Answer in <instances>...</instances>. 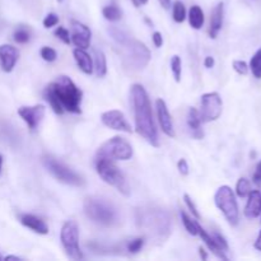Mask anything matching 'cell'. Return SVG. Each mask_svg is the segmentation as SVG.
<instances>
[{
    "label": "cell",
    "instance_id": "1",
    "mask_svg": "<svg viewBox=\"0 0 261 261\" xmlns=\"http://www.w3.org/2000/svg\"><path fill=\"white\" fill-rule=\"evenodd\" d=\"M43 97L54 112L63 115L64 111L81 114L83 92L66 75H60L55 82L48 84L43 91Z\"/></svg>",
    "mask_w": 261,
    "mask_h": 261
},
{
    "label": "cell",
    "instance_id": "2",
    "mask_svg": "<svg viewBox=\"0 0 261 261\" xmlns=\"http://www.w3.org/2000/svg\"><path fill=\"white\" fill-rule=\"evenodd\" d=\"M132 102L134 106L137 133L142 135L150 145L160 147L158 132L153 120L149 97L142 84H134L132 87Z\"/></svg>",
    "mask_w": 261,
    "mask_h": 261
},
{
    "label": "cell",
    "instance_id": "3",
    "mask_svg": "<svg viewBox=\"0 0 261 261\" xmlns=\"http://www.w3.org/2000/svg\"><path fill=\"white\" fill-rule=\"evenodd\" d=\"M137 223L145 236L157 242L166 241L172 228V222L168 212L154 206L138 209Z\"/></svg>",
    "mask_w": 261,
    "mask_h": 261
},
{
    "label": "cell",
    "instance_id": "4",
    "mask_svg": "<svg viewBox=\"0 0 261 261\" xmlns=\"http://www.w3.org/2000/svg\"><path fill=\"white\" fill-rule=\"evenodd\" d=\"M84 213L94 223L111 227L119 222V214L116 208L106 199L91 196L84 201Z\"/></svg>",
    "mask_w": 261,
    "mask_h": 261
},
{
    "label": "cell",
    "instance_id": "5",
    "mask_svg": "<svg viewBox=\"0 0 261 261\" xmlns=\"http://www.w3.org/2000/svg\"><path fill=\"white\" fill-rule=\"evenodd\" d=\"M96 170L99 177L109 184L110 186L116 189L122 195H130V186L125 178L124 173L120 171V168L115 165L112 160H106V158H96Z\"/></svg>",
    "mask_w": 261,
    "mask_h": 261
},
{
    "label": "cell",
    "instance_id": "6",
    "mask_svg": "<svg viewBox=\"0 0 261 261\" xmlns=\"http://www.w3.org/2000/svg\"><path fill=\"white\" fill-rule=\"evenodd\" d=\"M214 203H216L217 208L223 213L224 218L231 226L234 227L239 224V204H237L233 190L229 186L223 185L217 190L216 195H214Z\"/></svg>",
    "mask_w": 261,
    "mask_h": 261
},
{
    "label": "cell",
    "instance_id": "7",
    "mask_svg": "<svg viewBox=\"0 0 261 261\" xmlns=\"http://www.w3.org/2000/svg\"><path fill=\"white\" fill-rule=\"evenodd\" d=\"M133 147L126 139L114 137L105 142L97 150V158L112 161H127L133 157Z\"/></svg>",
    "mask_w": 261,
    "mask_h": 261
},
{
    "label": "cell",
    "instance_id": "8",
    "mask_svg": "<svg viewBox=\"0 0 261 261\" xmlns=\"http://www.w3.org/2000/svg\"><path fill=\"white\" fill-rule=\"evenodd\" d=\"M42 165L45 166L46 170H47L56 180L60 181V182L66 184V185L70 186L84 185V180L81 175H78L75 171H73L70 167L64 165L60 161L55 160V158L51 157V155H45V157H42Z\"/></svg>",
    "mask_w": 261,
    "mask_h": 261
},
{
    "label": "cell",
    "instance_id": "9",
    "mask_svg": "<svg viewBox=\"0 0 261 261\" xmlns=\"http://www.w3.org/2000/svg\"><path fill=\"white\" fill-rule=\"evenodd\" d=\"M122 48H124V55L125 59L127 60L129 65L133 69H137V70H142L145 66L148 65V63L150 61V51L149 48L145 46V43H143L142 41L133 40L132 37L126 41L125 43H122Z\"/></svg>",
    "mask_w": 261,
    "mask_h": 261
},
{
    "label": "cell",
    "instance_id": "10",
    "mask_svg": "<svg viewBox=\"0 0 261 261\" xmlns=\"http://www.w3.org/2000/svg\"><path fill=\"white\" fill-rule=\"evenodd\" d=\"M60 241L66 255L73 260H83V252L79 247V227L76 222L66 221L60 231Z\"/></svg>",
    "mask_w": 261,
    "mask_h": 261
},
{
    "label": "cell",
    "instance_id": "11",
    "mask_svg": "<svg viewBox=\"0 0 261 261\" xmlns=\"http://www.w3.org/2000/svg\"><path fill=\"white\" fill-rule=\"evenodd\" d=\"M223 110V102L217 92H209L201 96V110L199 111L203 122L216 121L219 119Z\"/></svg>",
    "mask_w": 261,
    "mask_h": 261
},
{
    "label": "cell",
    "instance_id": "12",
    "mask_svg": "<svg viewBox=\"0 0 261 261\" xmlns=\"http://www.w3.org/2000/svg\"><path fill=\"white\" fill-rule=\"evenodd\" d=\"M101 121L105 126L110 127L112 130L124 133H132V125L127 122L126 117L119 110H110L101 115Z\"/></svg>",
    "mask_w": 261,
    "mask_h": 261
},
{
    "label": "cell",
    "instance_id": "13",
    "mask_svg": "<svg viewBox=\"0 0 261 261\" xmlns=\"http://www.w3.org/2000/svg\"><path fill=\"white\" fill-rule=\"evenodd\" d=\"M46 109L43 105H35V106H22L18 109V115L20 119L27 124L31 130H36L42 119L45 117Z\"/></svg>",
    "mask_w": 261,
    "mask_h": 261
},
{
    "label": "cell",
    "instance_id": "14",
    "mask_svg": "<svg viewBox=\"0 0 261 261\" xmlns=\"http://www.w3.org/2000/svg\"><path fill=\"white\" fill-rule=\"evenodd\" d=\"M91 37L92 32L89 30V27H87L83 23L78 22V20H71L70 41L76 47L86 50L91 45Z\"/></svg>",
    "mask_w": 261,
    "mask_h": 261
},
{
    "label": "cell",
    "instance_id": "15",
    "mask_svg": "<svg viewBox=\"0 0 261 261\" xmlns=\"http://www.w3.org/2000/svg\"><path fill=\"white\" fill-rule=\"evenodd\" d=\"M155 107H157V115H158V121H160L161 129L165 133L167 137L175 138V127H173L172 117H171L170 112H168L167 105L163 101L162 98H158L155 101Z\"/></svg>",
    "mask_w": 261,
    "mask_h": 261
},
{
    "label": "cell",
    "instance_id": "16",
    "mask_svg": "<svg viewBox=\"0 0 261 261\" xmlns=\"http://www.w3.org/2000/svg\"><path fill=\"white\" fill-rule=\"evenodd\" d=\"M19 59V53L12 45H0V66L3 71L10 73Z\"/></svg>",
    "mask_w": 261,
    "mask_h": 261
},
{
    "label": "cell",
    "instance_id": "17",
    "mask_svg": "<svg viewBox=\"0 0 261 261\" xmlns=\"http://www.w3.org/2000/svg\"><path fill=\"white\" fill-rule=\"evenodd\" d=\"M19 222L24 227L30 228L31 231H33L35 233L38 234H47L48 233V227L45 223V221H42L38 217L33 216V214H20L19 216Z\"/></svg>",
    "mask_w": 261,
    "mask_h": 261
},
{
    "label": "cell",
    "instance_id": "18",
    "mask_svg": "<svg viewBox=\"0 0 261 261\" xmlns=\"http://www.w3.org/2000/svg\"><path fill=\"white\" fill-rule=\"evenodd\" d=\"M246 206H245V216L249 219H255L261 216V193L259 190H251L249 195Z\"/></svg>",
    "mask_w": 261,
    "mask_h": 261
},
{
    "label": "cell",
    "instance_id": "19",
    "mask_svg": "<svg viewBox=\"0 0 261 261\" xmlns=\"http://www.w3.org/2000/svg\"><path fill=\"white\" fill-rule=\"evenodd\" d=\"M223 18H224V4L223 3H218L214 7L213 12H212L211 18V30H209V35L212 38L218 37L219 32L223 25Z\"/></svg>",
    "mask_w": 261,
    "mask_h": 261
},
{
    "label": "cell",
    "instance_id": "20",
    "mask_svg": "<svg viewBox=\"0 0 261 261\" xmlns=\"http://www.w3.org/2000/svg\"><path fill=\"white\" fill-rule=\"evenodd\" d=\"M201 124H203V121H201L199 111L194 107H190L188 112V127L195 139H203L204 138Z\"/></svg>",
    "mask_w": 261,
    "mask_h": 261
},
{
    "label": "cell",
    "instance_id": "21",
    "mask_svg": "<svg viewBox=\"0 0 261 261\" xmlns=\"http://www.w3.org/2000/svg\"><path fill=\"white\" fill-rule=\"evenodd\" d=\"M198 236L201 237V240L204 241V244L208 246V249L211 250V251L213 252L217 257H219V259H222V260H228V256L226 255V252H224L223 250L218 246V244L216 242L214 237L212 236V233H209L208 231H205V229H204L200 224H199V228H198Z\"/></svg>",
    "mask_w": 261,
    "mask_h": 261
},
{
    "label": "cell",
    "instance_id": "22",
    "mask_svg": "<svg viewBox=\"0 0 261 261\" xmlns=\"http://www.w3.org/2000/svg\"><path fill=\"white\" fill-rule=\"evenodd\" d=\"M74 59L76 61V65L79 66L82 71L84 74H92L93 73V63H92V59L89 56V54L86 53L84 48H79L76 47L75 50L73 51Z\"/></svg>",
    "mask_w": 261,
    "mask_h": 261
},
{
    "label": "cell",
    "instance_id": "23",
    "mask_svg": "<svg viewBox=\"0 0 261 261\" xmlns=\"http://www.w3.org/2000/svg\"><path fill=\"white\" fill-rule=\"evenodd\" d=\"M189 23L194 30H200L204 24V12L199 5H193L189 10Z\"/></svg>",
    "mask_w": 261,
    "mask_h": 261
},
{
    "label": "cell",
    "instance_id": "24",
    "mask_svg": "<svg viewBox=\"0 0 261 261\" xmlns=\"http://www.w3.org/2000/svg\"><path fill=\"white\" fill-rule=\"evenodd\" d=\"M94 68H96V73L98 78H103L107 74V60L106 55L103 54V51L97 50L94 48Z\"/></svg>",
    "mask_w": 261,
    "mask_h": 261
},
{
    "label": "cell",
    "instance_id": "25",
    "mask_svg": "<svg viewBox=\"0 0 261 261\" xmlns=\"http://www.w3.org/2000/svg\"><path fill=\"white\" fill-rule=\"evenodd\" d=\"M102 15L105 17V19L110 20V22H117L122 18V12L117 5L110 4L102 9Z\"/></svg>",
    "mask_w": 261,
    "mask_h": 261
},
{
    "label": "cell",
    "instance_id": "26",
    "mask_svg": "<svg viewBox=\"0 0 261 261\" xmlns=\"http://www.w3.org/2000/svg\"><path fill=\"white\" fill-rule=\"evenodd\" d=\"M181 221H182L184 226H185L186 231L189 232L193 236H198V228H199V223L196 221H194L189 214H186L185 212L181 211Z\"/></svg>",
    "mask_w": 261,
    "mask_h": 261
},
{
    "label": "cell",
    "instance_id": "27",
    "mask_svg": "<svg viewBox=\"0 0 261 261\" xmlns=\"http://www.w3.org/2000/svg\"><path fill=\"white\" fill-rule=\"evenodd\" d=\"M249 69L251 70L252 75H254L255 78L261 79V48H259L251 58Z\"/></svg>",
    "mask_w": 261,
    "mask_h": 261
},
{
    "label": "cell",
    "instance_id": "28",
    "mask_svg": "<svg viewBox=\"0 0 261 261\" xmlns=\"http://www.w3.org/2000/svg\"><path fill=\"white\" fill-rule=\"evenodd\" d=\"M172 15H173V19H175V22L181 23V22H184V20H185L186 8H185V5H184L182 2L177 0V2L173 3Z\"/></svg>",
    "mask_w": 261,
    "mask_h": 261
},
{
    "label": "cell",
    "instance_id": "29",
    "mask_svg": "<svg viewBox=\"0 0 261 261\" xmlns=\"http://www.w3.org/2000/svg\"><path fill=\"white\" fill-rule=\"evenodd\" d=\"M251 191V182L246 177H241L236 184V194L240 198H246Z\"/></svg>",
    "mask_w": 261,
    "mask_h": 261
},
{
    "label": "cell",
    "instance_id": "30",
    "mask_svg": "<svg viewBox=\"0 0 261 261\" xmlns=\"http://www.w3.org/2000/svg\"><path fill=\"white\" fill-rule=\"evenodd\" d=\"M171 71H172L175 81H181V71H182V63H181V58L178 55H173L171 59Z\"/></svg>",
    "mask_w": 261,
    "mask_h": 261
},
{
    "label": "cell",
    "instance_id": "31",
    "mask_svg": "<svg viewBox=\"0 0 261 261\" xmlns=\"http://www.w3.org/2000/svg\"><path fill=\"white\" fill-rule=\"evenodd\" d=\"M109 33L111 35V37L114 38L117 43H119L120 46H121L122 43L126 42V41L130 38L129 35H127L126 32H124V31L120 30V28H116V27L109 28Z\"/></svg>",
    "mask_w": 261,
    "mask_h": 261
},
{
    "label": "cell",
    "instance_id": "32",
    "mask_svg": "<svg viewBox=\"0 0 261 261\" xmlns=\"http://www.w3.org/2000/svg\"><path fill=\"white\" fill-rule=\"evenodd\" d=\"M13 38H14V41L17 43H27L28 41H30L31 35L25 28L20 27L15 31L14 35H13Z\"/></svg>",
    "mask_w": 261,
    "mask_h": 261
},
{
    "label": "cell",
    "instance_id": "33",
    "mask_svg": "<svg viewBox=\"0 0 261 261\" xmlns=\"http://www.w3.org/2000/svg\"><path fill=\"white\" fill-rule=\"evenodd\" d=\"M40 55L43 60L48 61V63L55 61L56 58H58V53H56L53 47H48V46H43V47L41 48Z\"/></svg>",
    "mask_w": 261,
    "mask_h": 261
},
{
    "label": "cell",
    "instance_id": "34",
    "mask_svg": "<svg viewBox=\"0 0 261 261\" xmlns=\"http://www.w3.org/2000/svg\"><path fill=\"white\" fill-rule=\"evenodd\" d=\"M144 246V239L143 237H138L134 239L133 241H130V244L127 245V251L132 252V254H138L140 250Z\"/></svg>",
    "mask_w": 261,
    "mask_h": 261
},
{
    "label": "cell",
    "instance_id": "35",
    "mask_svg": "<svg viewBox=\"0 0 261 261\" xmlns=\"http://www.w3.org/2000/svg\"><path fill=\"white\" fill-rule=\"evenodd\" d=\"M232 66H233L234 71L240 75H246L249 73V65H247L246 61L244 60H234L232 63Z\"/></svg>",
    "mask_w": 261,
    "mask_h": 261
},
{
    "label": "cell",
    "instance_id": "36",
    "mask_svg": "<svg viewBox=\"0 0 261 261\" xmlns=\"http://www.w3.org/2000/svg\"><path fill=\"white\" fill-rule=\"evenodd\" d=\"M184 201H185L186 206H188L189 211L191 212V214H193V216L195 217L196 219L200 218V213H199L198 208H196V205H195V204H194L193 199H191V196L189 195V194H185V195H184Z\"/></svg>",
    "mask_w": 261,
    "mask_h": 261
},
{
    "label": "cell",
    "instance_id": "37",
    "mask_svg": "<svg viewBox=\"0 0 261 261\" xmlns=\"http://www.w3.org/2000/svg\"><path fill=\"white\" fill-rule=\"evenodd\" d=\"M55 36L58 38H60V40L63 41L64 43H66V45H69V43H70V33H69V31L66 30V28H64V27L56 28Z\"/></svg>",
    "mask_w": 261,
    "mask_h": 261
},
{
    "label": "cell",
    "instance_id": "38",
    "mask_svg": "<svg viewBox=\"0 0 261 261\" xmlns=\"http://www.w3.org/2000/svg\"><path fill=\"white\" fill-rule=\"evenodd\" d=\"M212 236L214 237V240H216V242L218 244V246L221 247L224 252H228V250H229L228 242H227V240L224 239V237L222 236L219 232H213V233H212Z\"/></svg>",
    "mask_w": 261,
    "mask_h": 261
},
{
    "label": "cell",
    "instance_id": "39",
    "mask_svg": "<svg viewBox=\"0 0 261 261\" xmlns=\"http://www.w3.org/2000/svg\"><path fill=\"white\" fill-rule=\"evenodd\" d=\"M43 27L45 28H51L54 25H56L59 23V17L55 14V13H48L47 15L43 19Z\"/></svg>",
    "mask_w": 261,
    "mask_h": 261
},
{
    "label": "cell",
    "instance_id": "40",
    "mask_svg": "<svg viewBox=\"0 0 261 261\" xmlns=\"http://www.w3.org/2000/svg\"><path fill=\"white\" fill-rule=\"evenodd\" d=\"M252 181H254L255 185H261V161L257 163L256 167H255V172L254 175H252Z\"/></svg>",
    "mask_w": 261,
    "mask_h": 261
},
{
    "label": "cell",
    "instance_id": "41",
    "mask_svg": "<svg viewBox=\"0 0 261 261\" xmlns=\"http://www.w3.org/2000/svg\"><path fill=\"white\" fill-rule=\"evenodd\" d=\"M177 168L178 171H180L181 175H189V165L188 162H186V160H184V158H181L177 162Z\"/></svg>",
    "mask_w": 261,
    "mask_h": 261
},
{
    "label": "cell",
    "instance_id": "42",
    "mask_svg": "<svg viewBox=\"0 0 261 261\" xmlns=\"http://www.w3.org/2000/svg\"><path fill=\"white\" fill-rule=\"evenodd\" d=\"M152 40H153V43H154L155 47H162V45H163L162 33L154 32V33H153V36H152Z\"/></svg>",
    "mask_w": 261,
    "mask_h": 261
},
{
    "label": "cell",
    "instance_id": "43",
    "mask_svg": "<svg viewBox=\"0 0 261 261\" xmlns=\"http://www.w3.org/2000/svg\"><path fill=\"white\" fill-rule=\"evenodd\" d=\"M214 64H216V61H214L213 56H206V58L204 59V66H205V68H213Z\"/></svg>",
    "mask_w": 261,
    "mask_h": 261
},
{
    "label": "cell",
    "instance_id": "44",
    "mask_svg": "<svg viewBox=\"0 0 261 261\" xmlns=\"http://www.w3.org/2000/svg\"><path fill=\"white\" fill-rule=\"evenodd\" d=\"M254 247H255V250H257V251L261 252V229L259 232V236H257L256 241L254 242Z\"/></svg>",
    "mask_w": 261,
    "mask_h": 261
},
{
    "label": "cell",
    "instance_id": "45",
    "mask_svg": "<svg viewBox=\"0 0 261 261\" xmlns=\"http://www.w3.org/2000/svg\"><path fill=\"white\" fill-rule=\"evenodd\" d=\"M158 2L161 3V5H162L165 9H168V8L171 7V0H158Z\"/></svg>",
    "mask_w": 261,
    "mask_h": 261
},
{
    "label": "cell",
    "instance_id": "46",
    "mask_svg": "<svg viewBox=\"0 0 261 261\" xmlns=\"http://www.w3.org/2000/svg\"><path fill=\"white\" fill-rule=\"evenodd\" d=\"M199 254H200L201 260H206V259H208V255H206L205 250H204L203 247H199Z\"/></svg>",
    "mask_w": 261,
    "mask_h": 261
},
{
    "label": "cell",
    "instance_id": "47",
    "mask_svg": "<svg viewBox=\"0 0 261 261\" xmlns=\"http://www.w3.org/2000/svg\"><path fill=\"white\" fill-rule=\"evenodd\" d=\"M133 3H134V4L138 7L139 4H147L148 0H133Z\"/></svg>",
    "mask_w": 261,
    "mask_h": 261
},
{
    "label": "cell",
    "instance_id": "48",
    "mask_svg": "<svg viewBox=\"0 0 261 261\" xmlns=\"http://www.w3.org/2000/svg\"><path fill=\"white\" fill-rule=\"evenodd\" d=\"M5 260H22L20 259V257H18V256H14V255H9V256H7L5 257Z\"/></svg>",
    "mask_w": 261,
    "mask_h": 261
},
{
    "label": "cell",
    "instance_id": "49",
    "mask_svg": "<svg viewBox=\"0 0 261 261\" xmlns=\"http://www.w3.org/2000/svg\"><path fill=\"white\" fill-rule=\"evenodd\" d=\"M2 170H3V155L0 154V173H2Z\"/></svg>",
    "mask_w": 261,
    "mask_h": 261
},
{
    "label": "cell",
    "instance_id": "50",
    "mask_svg": "<svg viewBox=\"0 0 261 261\" xmlns=\"http://www.w3.org/2000/svg\"><path fill=\"white\" fill-rule=\"evenodd\" d=\"M64 2V0H58V3H63Z\"/></svg>",
    "mask_w": 261,
    "mask_h": 261
},
{
    "label": "cell",
    "instance_id": "51",
    "mask_svg": "<svg viewBox=\"0 0 261 261\" xmlns=\"http://www.w3.org/2000/svg\"><path fill=\"white\" fill-rule=\"evenodd\" d=\"M0 260H2V255H0Z\"/></svg>",
    "mask_w": 261,
    "mask_h": 261
},
{
    "label": "cell",
    "instance_id": "52",
    "mask_svg": "<svg viewBox=\"0 0 261 261\" xmlns=\"http://www.w3.org/2000/svg\"><path fill=\"white\" fill-rule=\"evenodd\" d=\"M250 2H255V0H250Z\"/></svg>",
    "mask_w": 261,
    "mask_h": 261
}]
</instances>
